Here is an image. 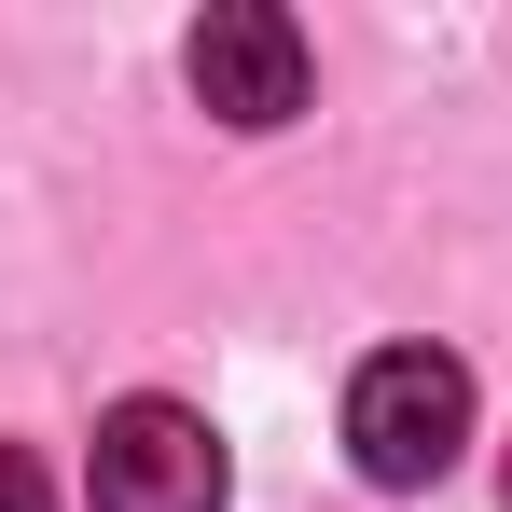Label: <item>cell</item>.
Segmentation results:
<instances>
[{"mask_svg":"<svg viewBox=\"0 0 512 512\" xmlns=\"http://www.w3.org/2000/svg\"><path fill=\"white\" fill-rule=\"evenodd\" d=\"M457 443H471V360H443V346H374V360L346 374V457H360L374 485H443Z\"/></svg>","mask_w":512,"mask_h":512,"instance_id":"obj_1","label":"cell"},{"mask_svg":"<svg viewBox=\"0 0 512 512\" xmlns=\"http://www.w3.org/2000/svg\"><path fill=\"white\" fill-rule=\"evenodd\" d=\"M222 443H208V416L194 402H167V388H139V402H111L97 416V457H84V499L97 512H222Z\"/></svg>","mask_w":512,"mask_h":512,"instance_id":"obj_2","label":"cell"},{"mask_svg":"<svg viewBox=\"0 0 512 512\" xmlns=\"http://www.w3.org/2000/svg\"><path fill=\"white\" fill-rule=\"evenodd\" d=\"M180 70H194V97L222 111V125H291L305 111V28L277 14V0H208L194 14V42H180Z\"/></svg>","mask_w":512,"mask_h":512,"instance_id":"obj_3","label":"cell"},{"mask_svg":"<svg viewBox=\"0 0 512 512\" xmlns=\"http://www.w3.org/2000/svg\"><path fill=\"white\" fill-rule=\"evenodd\" d=\"M0 512H56V485H42V457H28V443H0Z\"/></svg>","mask_w":512,"mask_h":512,"instance_id":"obj_4","label":"cell"},{"mask_svg":"<svg viewBox=\"0 0 512 512\" xmlns=\"http://www.w3.org/2000/svg\"><path fill=\"white\" fill-rule=\"evenodd\" d=\"M499 499H512V457H499Z\"/></svg>","mask_w":512,"mask_h":512,"instance_id":"obj_5","label":"cell"}]
</instances>
